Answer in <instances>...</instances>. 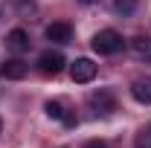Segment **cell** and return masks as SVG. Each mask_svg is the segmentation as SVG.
<instances>
[{
    "label": "cell",
    "mask_w": 151,
    "mask_h": 148,
    "mask_svg": "<svg viewBox=\"0 0 151 148\" xmlns=\"http://www.w3.org/2000/svg\"><path fill=\"white\" fill-rule=\"evenodd\" d=\"M90 47H93V52H99V55H116L125 47V41H122V35L116 29H99L93 35V41H90Z\"/></svg>",
    "instance_id": "cell-1"
},
{
    "label": "cell",
    "mask_w": 151,
    "mask_h": 148,
    "mask_svg": "<svg viewBox=\"0 0 151 148\" xmlns=\"http://www.w3.org/2000/svg\"><path fill=\"white\" fill-rule=\"evenodd\" d=\"M64 55L58 52V50H47V52H41L38 55V70L44 75H58L61 70H64Z\"/></svg>",
    "instance_id": "cell-2"
},
{
    "label": "cell",
    "mask_w": 151,
    "mask_h": 148,
    "mask_svg": "<svg viewBox=\"0 0 151 148\" xmlns=\"http://www.w3.org/2000/svg\"><path fill=\"white\" fill-rule=\"evenodd\" d=\"M70 78H73L76 84L93 81V78H96V64L90 61V58H76L73 64H70Z\"/></svg>",
    "instance_id": "cell-3"
},
{
    "label": "cell",
    "mask_w": 151,
    "mask_h": 148,
    "mask_svg": "<svg viewBox=\"0 0 151 148\" xmlns=\"http://www.w3.org/2000/svg\"><path fill=\"white\" fill-rule=\"evenodd\" d=\"M26 73H29V64H23L20 58L0 61V78H6V81H20V78H26Z\"/></svg>",
    "instance_id": "cell-4"
},
{
    "label": "cell",
    "mask_w": 151,
    "mask_h": 148,
    "mask_svg": "<svg viewBox=\"0 0 151 148\" xmlns=\"http://www.w3.org/2000/svg\"><path fill=\"white\" fill-rule=\"evenodd\" d=\"M44 111H47V116L50 119H58V122H64L67 128H76L78 125V116H76L73 111H67L61 102H55V99H50L47 105H44Z\"/></svg>",
    "instance_id": "cell-5"
},
{
    "label": "cell",
    "mask_w": 151,
    "mask_h": 148,
    "mask_svg": "<svg viewBox=\"0 0 151 148\" xmlns=\"http://www.w3.org/2000/svg\"><path fill=\"white\" fill-rule=\"evenodd\" d=\"M44 35H47V41H52V44H70L73 41V26L64 23V20H55V23H50L44 29Z\"/></svg>",
    "instance_id": "cell-6"
},
{
    "label": "cell",
    "mask_w": 151,
    "mask_h": 148,
    "mask_svg": "<svg viewBox=\"0 0 151 148\" xmlns=\"http://www.w3.org/2000/svg\"><path fill=\"white\" fill-rule=\"evenodd\" d=\"M90 105L102 113H113L116 111V96L111 90H93L90 93Z\"/></svg>",
    "instance_id": "cell-7"
},
{
    "label": "cell",
    "mask_w": 151,
    "mask_h": 148,
    "mask_svg": "<svg viewBox=\"0 0 151 148\" xmlns=\"http://www.w3.org/2000/svg\"><path fill=\"white\" fill-rule=\"evenodd\" d=\"M6 47L12 50V52H29V32L26 29H12L9 35H6Z\"/></svg>",
    "instance_id": "cell-8"
},
{
    "label": "cell",
    "mask_w": 151,
    "mask_h": 148,
    "mask_svg": "<svg viewBox=\"0 0 151 148\" xmlns=\"http://www.w3.org/2000/svg\"><path fill=\"white\" fill-rule=\"evenodd\" d=\"M131 96L139 105H151V75H142L131 84Z\"/></svg>",
    "instance_id": "cell-9"
},
{
    "label": "cell",
    "mask_w": 151,
    "mask_h": 148,
    "mask_svg": "<svg viewBox=\"0 0 151 148\" xmlns=\"http://www.w3.org/2000/svg\"><path fill=\"white\" fill-rule=\"evenodd\" d=\"M113 9H116V15L128 18V15L137 12V0H113Z\"/></svg>",
    "instance_id": "cell-10"
},
{
    "label": "cell",
    "mask_w": 151,
    "mask_h": 148,
    "mask_svg": "<svg viewBox=\"0 0 151 148\" xmlns=\"http://www.w3.org/2000/svg\"><path fill=\"white\" fill-rule=\"evenodd\" d=\"M131 47H134V52H137V55H148V52H151V38H148V35H137Z\"/></svg>",
    "instance_id": "cell-11"
},
{
    "label": "cell",
    "mask_w": 151,
    "mask_h": 148,
    "mask_svg": "<svg viewBox=\"0 0 151 148\" xmlns=\"http://www.w3.org/2000/svg\"><path fill=\"white\" fill-rule=\"evenodd\" d=\"M134 148H151V125H145V128H139V134H137V139H134Z\"/></svg>",
    "instance_id": "cell-12"
},
{
    "label": "cell",
    "mask_w": 151,
    "mask_h": 148,
    "mask_svg": "<svg viewBox=\"0 0 151 148\" xmlns=\"http://www.w3.org/2000/svg\"><path fill=\"white\" fill-rule=\"evenodd\" d=\"M84 148H108V145L99 142V139H90V142H84Z\"/></svg>",
    "instance_id": "cell-13"
},
{
    "label": "cell",
    "mask_w": 151,
    "mask_h": 148,
    "mask_svg": "<svg viewBox=\"0 0 151 148\" xmlns=\"http://www.w3.org/2000/svg\"><path fill=\"white\" fill-rule=\"evenodd\" d=\"M78 3H84V6H87V3H96V0H78Z\"/></svg>",
    "instance_id": "cell-14"
},
{
    "label": "cell",
    "mask_w": 151,
    "mask_h": 148,
    "mask_svg": "<svg viewBox=\"0 0 151 148\" xmlns=\"http://www.w3.org/2000/svg\"><path fill=\"white\" fill-rule=\"evenodd\" d=\"M0 134H3V119H0Z\"/></svg>",
    "instance_id": "cell-15"
}]
</instances>
